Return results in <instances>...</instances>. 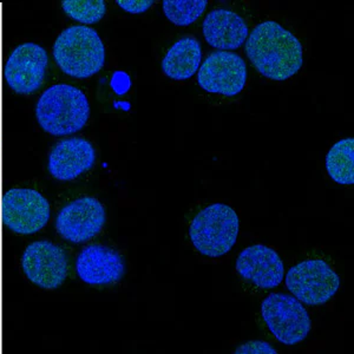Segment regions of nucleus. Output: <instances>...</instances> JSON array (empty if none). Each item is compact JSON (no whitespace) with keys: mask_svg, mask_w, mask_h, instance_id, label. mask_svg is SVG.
<instances>
[{"mask_svg":"<svg viewBox=\"0 0 354 354\" xmlns=\"http://www.w3.org/2000/svg\"><path fill=\"white\" fill-rule=\"evenodd\" d=\"M76 273L91 286H109L124 277L125 262L121 254L110 247L86 245L77 257Z\"/></svg>","mask_w":354,"mask_h":354,"instance_id":"nucleus-12","label":"nucleus"},{"mask_svg":"<svg viewBox=\"0 0 354 354\" xmlns=\"http://www.w3.org/2000/svg\"><path fill=\"white\" fill-rule=\"evenodd\" d=\"M88 98L73 85H53L37 102V121L45 133L53 136H66L81 131L88 123Z\"/></svg>","mask_w":354,"mask_h":354,"instance_id":"nucleus-2","label":"nucleus"},{"mask_svg":"<svg viewBox=\"0 0 354 354\" xmlns=\"http://www.w3.org/2000/svg\"><path fill=\"white\" fill-rule=\"evenodd\" d=\"M62 8L71 19L82 24H96L106 13L103 0H63Z\"/></svg>","mask_w":354,"mask_h":354,"instance_id":"nucleus-19","label":"nucleus"},{"mask_svg":"<svg viewBox=\"0 0 354 354\" xmlns=\"http://www.w3.org/2000/svg\"><path fill=\"white\" fill-rule=\"evenodd\" d=\"M21 267L26 278L43 290H57L68 278L66 254L59 245L46 240L32 242L26 247Z\"/></svg>","mask_w":354,"mask_h":354,"instance_id":"nucleus-8","label":"nucleus"},{"mask_svg":"<svg viewBox=\"0 0 354 354\" xmlns=\"http://www.w3.org/2000/svg\"><path fill=\"white\" fill-rule=\"evenodd\" d=\"M207 4V0H165L163 12L173 24L188 26L203 15Z\"/></svg>","mask_w":354,"mask_h":354,"instance_id":"nucleus-18","label":"nucleus"},{"mask_svg":"<svg viewBox=\"0 0 354 354\" xmlns=\"http://www.w3.org/2000/svg\"><path fill=\"white\" fill-rule=\"evenodd\" d=\"M53 58L68 76L85 80L100 73L104 66V44L93 28L75 25L57 37Z\"/></svg>","mask_w":354,"mask_h":354,"instance_id":"nucleus-3","label":"nucleus"},{"mask_svg":"<svg viewBox=\"0 0 354 354\" xmlns=\"http://www.w3.org/2000/svg\"><path fill=\"white\" fill-rule=\"evenodd\" d=\"M96 151L93 145L82 137L62 140L48 155V169L58 181H73L93 168Z\"/></svg>","mask_w":354,"mask_h":354,"instance_id":"nucleus-14","label":"nucleus"},{"mask_svg":"<svg viewBox=\"0 0 354 354\" xmlns=\"http://www.w3.org/2000/svg\"><path fill=\"white\" fill-rule=\"evenodd\" d=\"M286 287L294 298L308 306L330 301L340 288V278L324 260H305L286 274Z\"/></svg>","mask_w":354,"mask_h":354,"instance_id":"nucleus-6","label":"nucleus"},{"mask_svg":"<svg viewBox=\"0 0 354 354\" xmlns=\"http://www.w3.org/2000/svg\"><path fill=\"white\" fill-rule=\"evenodd\" d=\"M48 64V53L36 43L17 46L4 68L5 81L18 95H32L44 82Z\"/></svg>","mask_w":354,"mask_h":354,"instance_id":"nucleus-11","label":"nucleus"},{"mask_svg":"<svg viewBox=\"0 0 354 354\" xmlns=\"http://www.w3.org/2000/svg\"><path fill=\"white\" fill-rule=\"evenodd\" d=\"M202 61V48L195 37H185L168 50L162 70L174 81H187L198 71Z\"/></svg>","mask_w":354,"mask_h":354,"instance_id":"nucleus-16","label":"nucleus"},{"mask_svg":"<svg viewBox=\"0 0 354 354\" xmlns=\"http://www.w3.org/2000/svg\"><path fill=\"white\" fill-rule=\"evenodd\" d=\"M198 82L207 93L236 96L245 88L247 66L238 53L215 51L198 68Z\"/></svg>","mask_w":354,"mask_h":354,"instance_id":"nucleus-10","label":"nucleus"},{"mask_svg":"<svg viewBox=\"0 0 354 354\" xmlns=\"http://www.w3.org/2000/svg\"><path fill=\"white\" fill-rule=\"evenodd\" d=\"M261 315L270 333L287 346L304 342L312 328L306 308L288 294H268L261 304Z\"/></svg>","mask_w":354,"mask_h":354,"instance_id":"nucleus-5","label":"nucleus"},{"mask_svg":"<svg viewBox=\"0 0 354 354\" xmlns=\"http://www.w3.org/2000/svg\"><path fill=\"white\" fill-rule=\"evenodd\" d=\"M245 53L259 73L273 81H286L304 64L301 43L277 21H263L254 28Z\"/></svg>","mask_w":354,"mask_h":354,"instance_id":"nucleus-1","label":"nucleus"},{"mask_svg":"<svg viewBox=\"0 0 354 354\" xmlns=\"http://www.w3.org/2000/svg\"><path fill=\"white\" fill-rule=\"evenodd\" d=\"M1 213L5 227L11 232L31 235L44 228L51 210L48 200L39 192L13 188L3 196Z\"/></svg>","mask_w":354,"mask_h":354,"instance_id":"nucleus-7","label":"nucleus"},{"mask_svg":"<svg viewBox=\"0 0 354 354\" xmlns=\"http://www.w3.org/2000/svg\"><path fill=\"white\" fill-rule=\"evenodd\" d=\"M116 4L125 12L141 15L148 11L153 5V0H117Z\"/></svg>","mask_w":354,"mask_h":354,"instance_id":"nucleus-21","label":"nucleus"},{"mask_svg":"<svg viewBox=\"0 0 354 354\" xmlns=\"http://www.w3.org/2000/svg\"><path fill=\"white\" fill-rule=\"evenodd\" d=\"M233 354H278L270 342L252 340L242 344Z\"/></svg>","mask_w":354,"mask_h":354,"instance_id":"nucleus-20","label":"nucleus"},{"mask_svg":"<svg viewBox=\"0 0 354 354\" xmlns=\"http://www.w3.org/2000/svg\"><path fill=\"white\" fill-rule=\"evenodd\" d=\"M202 28L207 43L220 51L241 48L250 35L243 18L225 8L210 11L205 18Z\"/></svg>","mask_w":354,"mask_h":354,"instance_id":"nucleus-15","label":"nucleus"},{"mask_svg":"<svg viewBox=\"0 0 354 354\" xmlns=\"http://www.w3.org/2000/svg\"><path fill=\"white\" fill-rule=\"evenodd\" d=\"M239 230L240 221L235 210L223 203H214L194 218L189 236L202 255L220 258L236 243Z\"/></svg>","mask_w":354,"mask_h":354,"instance_id":"nucleus-4","label":"nucleus"},{"mask_svg":"<svg viewBox=\"0 0 354 354\" xmlns=\"http://www.w3.org/2000/svg\"><path fill=\"white\" fill-rule=\"evenodd\" d=\"M235 268L242 279L262 290L278 287L285 277V265L279 254L263 245L242 250Z\"/></svg>","mask_w":354,"mask_h":354,"instance_id":"nucleus-13","label":"nucleus"},{"mask_svg":"<svg viewBox=\"0 0 354 354\" xmlns=\"http://www.w3.org/2000/svg\"><path fill=\"white\" fill-rule=\"evenodd\" d=\"M106 221L104 205L93 196H84L63 207L56 218L62 238L73 243H84L101 233Z\"/></svg>","mask_w":354,"mask_h":354,"instance_id":"nucleus-9","label":"nucleus"},{"mask_svg":"<svg viewBox=\"0 0 354 354\" xmlns=\"http://www.w3.org/2000/svg\"><path fill=\"white\" fill-rule=\"evenodd\" d=\"M326 169L338 185L354 183V138L348 137L337 142L326 156Z\"/></svg>","mask_w":354,"mask_h":354,"instance_id":"nucleus-17","label":"nucleus"}]
</instances>
